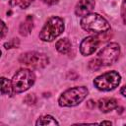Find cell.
I'll return each mask as SVG.
<instances>
[{"label":"cell","instance_id":"21","mask_svg":"<svg viewBox=\"0 0 126 126\" xmlns=\"http://www.w3.org/2000/svg\"><path fill=\"white\" fill-rule=\"evenodd\" d=\"M120 93H121V94H123L124 96H126V85H125L124 87H122V88H121Z\"/></svg>","mask_w":126,"mask_h":126},{"label":"cell","instance_id":"11","mask_svg":"<svg viewBox=\"0 0 126 126\" xmlns=\"http://www.w3.org/2000/svg\"><path fill=\"white\" fill-rule=\"evenodd\" d=\"M32 28H33V19H32V16L29 15L25 21L20 25V33L24 36L28 35L31 33V32L32 31Z\"/></svg>","mask_w":126,"mask_h":126},{"label":"cell","instance_id":"18","mask_svg":"<svg viewBox=\"0 0 126 126\" xmlns=\"http://www.w3.org/2000/svg\"><path fill=\"white\" fill-rule=\"evenodd\" d=\"M121 17L123 22L126 24V0H123L122 6H121Z\"/></svg>","mask_w":126,"mask_h":126},{"label":"cell","instance_id":"17","mask_svg":"<svg viewBox=\"0 0 126 126\" xmlns=\"http://www.w3.org/2000/svg\"><path fill=\"white\" fill-rule=\"evenodd\" d=\"M89 68H90L91 70H98V69L101 68V67H100V65L98 64V62L96 61V59L94 58V59H92V60L90 61V63H89Z\"/></svg>","mask_w":126,"mask_h":126},{"label":"cell","instance_id":"10","mask_svg":"<svg viewBox=\"0 0 126 126\" xmlns=\"http://www.w3.org/2000/svg\"><path fill=\"white\" fill-rule=\"evenodd\" d=\"M118 105V102L115 98H110V97H107V98H102L98 101V108L101 112H109L111 110H113L114 108H116Z\"/></svg>","mask_w":126,"mask_h":126},{"label":"cell","instance_id":"12","mask_svg":"<svg viewBox=\"0 0 126 126\" xmlns=\"http://www.w3.org/2000/svg\"><path fill=\"white\" fill-rule=\"evenodd\" d=\"M55 47H56V50L59 53L66 54L71 50L72 44H71V41L68 38H61L55 43Z\"/></svg>","mask_w":126,"mask_h":126},{"label":"cell","instance_id":"3","mask_svg":"<svg viewBox=\"0 0 126 126\" xmlns=\"http://www.w3.org/2000/svg\"><path fill=\"white\" fill-rule=\"evenodd\" d=\"M88 94V89L84 86L74 87L63 92L58 98V103L60 106L71 107L82 102Z\"/></svg>","mask_w":126,"mask_h":126},{"label":"cell","instance_id":"6","mask_svg":"<svg viewBox=\"0 0 126 126\" xmlns=\"http://www.w3.org/2000/svg\"><path fill=\"white\" fill-rule=\"evenodd\" d=\"M119 54H120L119 45L115 42H111V43H108L106 46H104L98 52L95 59L100 65V67L109 66L117 61Z\"/></svg>","mask_w":126,"mask_h":126},{"label":"cell","instance_id":"19","mask_svg":"<svg viewBox=\"0 0 126 126\" xmlns=\"http://www.w3.org/2000/svg\"><path fill=\"white\" fill-rule=\"evenodd\" d=\"M7 32H8V29H7L6 25H5V23L2 21V22H1V37H2V38L5 36V34H6Z\"/></svg>","mask_w":126,"mask_h":126},{"label":"cell","instance_id":"20","mask_svg":"<svg viewBox=\"0 0 126 126\" xmlns=\"http://www.w3.org/2000/svg\"><path fill=\"white\" fill-rule=\"evenodd\" d=\"M42 2L47 4V5H54L58 2V0H42Z\"/></svg>","mask_w":126,"mask_h":126},{"label":"cell","instance_id":"13","mask_svg":"<svg viewBox=\"0 0 126 126\" xmlns=\"http://www.w3.org/2000/svg\"><path fill=\"white\" fill-rule=\"evenodd\" d=\"M1 93L2 94H9V95H11L14 93L12 81L6 79L5 77L1 78Z\"/></svg>","mask_w":126,"mask_h":126},{"label":"cell","instance_id":"8","mask_svg":"<svg viewBox=\"0 0 126 126\" xmlns=\"http://www.w3.org/2000/svg\"><path fill=\"white\" fill-rule=\"evenodd\" d=\"M99 44V39L96 35H91L85 37L80 44V51L84 56L93 54Z\"/></svg>","mask_w":126,"mask_h":126},{"label":"cell","instance_id":"2","mask_svg":"<svg viewBox=\"0 0 126 126\" xmlns=\"http://www.w3.org/2000/svg\"><path fill=\"white\" fill-rule=\"evenodd\" d=\"M64 21L56 16L50 17L39 32V38L43 41H52L64 31Z\"/></svg>","mask_w":126,"mask_h":126},{"label":"cell","instance_id":"1","mask_svg":"<svg viewBox=\"0 0 126 126\" xmlns=\"http://www.w3.org/2000/svg\"><path fill=\"white\" fill-rule=\"evenodd\" d=\"M81 27L85 31L95 34L104 33L110 29L109 23L102 16L96 13H90L83 17L81 20Z\"/></svg>","mask_w":126,"mask_h":126},{"label":"cell","instance_id":"4","mask_svg":"<svg viewBox=\"0 0 126 126\" xmlns=\"http://www.w3.org/2000/svg\"><path fill=\"white\" fill-rule=\"evenodd\" d=\"M35 81L34 73L30 69H20L12 79L14 93H23L29 90Z\"/></svg>","mask_w":126,"mask_h":126},{"label":"cell","instance_id":"14","mask_svg":"<svg viewBox=\"0 0 126 126\" xmlns=\"http://www.w3.org/2000/svg\"><path fill=\"white\" fill-rule=\"evenodd\" d=\"M37 126L38 125H58V122L55 120V118H53L50 115H44L41 116L37 119L36 123Z\"/></svg>","mask_w":126,"mask_h":126},{"label":"cell","instance_id":"16","mask_svg":"<svg viewBox=\"0 0 126 126\" xmlns=\"http://www.w3.org/2000/svg\"><path fill=\"white\" fill-rule=\"evenodd\" d=\"M19 43H20V41H19L18 38H13L10 41L6 42L4 44V46H5V48L9 49V48H13V47H18L19 46Z\"/></svg>","mask_w":126,"mask_h":126},{"label":"cell","instance_id":"15","mask_svg":"<svg viewBox=\"0 0 126 126\" xmlns=\"http://www.w3.org/2000/svg\"><path fill=\"white\" fill-rule=\"evenodd\" d=\"M33 0H11V4L14 6H18L22 9L27 8Z\"/></svg>","mask_w":126,"mask_h":126},{"label":"cell","instance_id":"5","mask_svg":"<svg viewBox=\"0 0 126 126\" xmlns=\"http://www.w3.org/2000/svg\"><path fill=\"white\" fill-rule=\"evenodd\" d=\"M121 77L116 71H109L100 76H97L94 80V85L100 91H111L114 90L120 84Z\"/></svg>","mask_w":126,"mask_h":126},{"label":"cell","instance_id":"9","mask_svg":"<svg viewBox=\"0 0 126 126\" xmlns=\"http://www.w3.org/2000/svg\"><path fill=\"white\" fill-rule=\"evenodd\" d=\"M94 5V0H80L75 7V14L80 17H85L93 11Z\"/></svg>","mask_w":126,"mask_h":126},{"label":"cell","instance_id":"7","mask_svg":"<svg viewBox=\"0 0 126 126\" xmlns=\"http://www.w3.org/2000/svg\"><path fill=\"white\" fill-rule=\"evenodd\" d=\"M19 61L21 64L33 69H42L49 63V59L45 54L35 51L23 53L20 56Z\"/></svg>","mask_w":126,"mask_h":126}]
</instances>
